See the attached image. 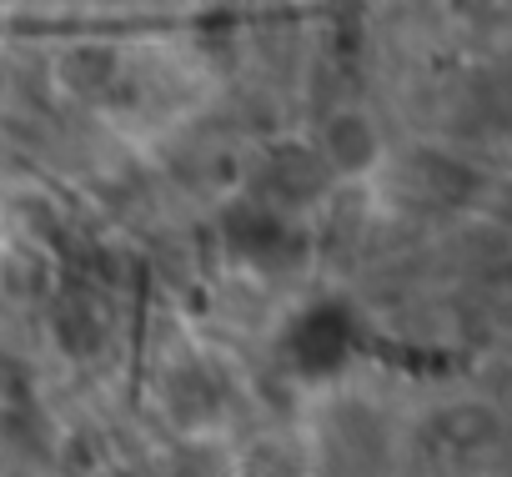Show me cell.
<instances>
[{
    "mask_svg": "<svg viewBox=\"0 0 512 477\" xmlns=\"http://www.w3.org/2000/svg\"><path fill=\"white\" fill-rule=\"evenodd\" d=\"M317 156H322L327 171L342 176V181L372 176V171L382 166V156H387V141H382L377 116L362 111V106H337V111H327L322 126H317Z\"/></svg>",
    "mask_w": 512,
    "mask_h": 477,
    "instance_id": "6da1fadb",
    "label": "cell"
}]
</instances>
